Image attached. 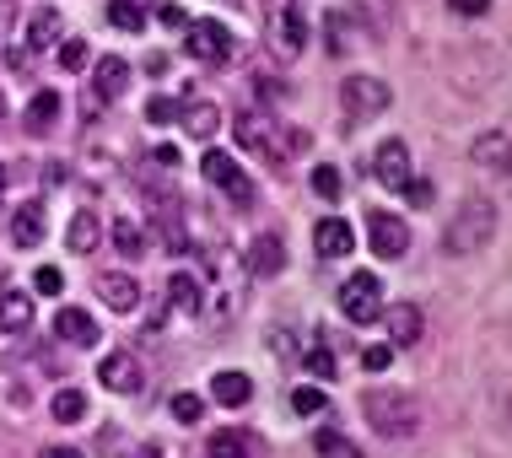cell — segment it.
I'll use <instances>...</instances> for the list:
<instances>
[{
  "instance_id": "cell-1",
  "label": "cell",
  "mask_w": 512,
  "mask_h": 458,
  "mask_svg": "<svg viewBox=\"0 0 512 458\" xmlns=\"http://www.w3.org/2000/svg\"><path fill=\"white\" fill-rule=\"evenodd\" d=\"M496 227H502V211H496L486 194H475V200H464V211L453 216L442 248H448V254H475V248H486L496 238Z\"/></svg>"
},
{
  "instance_id": "cell-2",
  "label": "cell",
  "mask_w": 512,
  "mask_h": 458,
  "mask_svg": "<svg viewBox=\"0 0 512 458\" xmlns=\"http://www.w3.org/2000/svg\"><path fill=\"white\" fill-rule=\"evenodd\" d=\"M232 130H238V146H248L254 157H265L281 168L286 157H292V146H286V135H281V124H275L265 108H243L238 119H232Z\"/></svg>"
},
{
  "instance_id": "cell-3",
  "label": "cell",
  "mask_w": 512,
  "mask_h": 458,
  "mask_svg": "<svg viewBox=\"0 0 512 458\" xmlns=\"http://www.w3.org/2000/svg\"><path fill=\"white\" fill-rule=\"evenodd\" d=\"M415 399L399 394V388H378V394H367V426L383 437H410L415 432Z\"/></svg>"
},
{
  "instance_id": "cell-4",
  "label": "cell",
  "mask_w": 512,
  "mask_h": 458,
  "mask_svg": "<svg viewBox=\"0 0 512 458\" xmlns=\"http://www.w3.org/2000/svg\"><path fill=\"white\" fill-rule=\"evenodd\" d=\"M340 103H345V119H378V114H389V81H378V76H345V87H340Z\"/></svg>"
},
{
  "instance_id": "cell-5",
  "label": "cell",
  "mask_w": 512,
  "mask_h": 458,
  "mask_svg": "<svg viewBox=\"0 0 512 458\" xmlns=\"http://www.w3.org/2000/svg\"><path fill=\"white\" fill-rule=\"evenodd\" d=\"M184 49H189V60H200V65H227L238 44H232L227 22L205 17V22H195V27H184Z\"/></svg>"
},
{
  "instance_id": "cell-6",
  "label": "cell",
  "mask_w": 512,
  "mask_h": 458,
  "mask_svg": "<svg viewBox=\"0 0 512 458\" xmlns=\"http://www.w3.org/2000/svg\"><path fill=\"white\" fill-rule=\"evenodd\" d=\"M340 313L351 318V324H372V318L383 313V281H378V275H345Z\"/></svg>"
},
{
  "instance_id": "cell-7",
  "label": "cell",
  "mask_w": 512,
  "mask_h": 458,
  "mask_svg": "<svg viewBox=\"0 0 512 458\" xmlns=\"http://www.w3.org/2000/svg\"><path fill=\"white\" fill-rule=\"evenodd\" d=\"M367 248L378 259H399L410 248V221H399L394 211H367Z\"/></svg>"
},
{
  "instance_id": "cell-8",
  "label": "cell",
  "mask_w": 512,
  "mask_h": 458,
  "mask_svg": "<svg viewBox=\"0 0 512 458\" xmlns=\"http://www.w3.org/2000/svg\"><path fill=\"white\" fill-rule=\"evenodd\" d=\"M265 44L275 60H297L302 49H308V22L297 17V11H275L265 17Z\"/></svg>"
},
{
  "instance_id": "cell-9",
  "label": "cell",
  "mask_w": 512,
  "mask_h": 458,
  "mask_svg": "<svg viewBox=\"0 0 512 458\" xmlns=\"http://www.w3.org/2000/svg\"><path fill=\"white\" fill-rule=\"evenodd\" d=\"M372 173H378V184L405 189L410 184V146L405 141H383L378 151H372Z\"/></svg>"
},
{
  "instance_id": "cell-10",
  "label": "cell",
  "mask_w": 512,
  "mask_h": 458,
  "mask_svg": "<svg viewBox=\"0 0 512 458\" xmlns=\"http://www.w3.org/2000/svg\"><path fill=\"white\" fill-rule=\"evenodd\" d=\"M98 297L108 302V313H135L141 308V281L124 270H108V275H98Z\"/></svg>"
},
{
  "instance_id": "cell-11",
  "label": "cell",
  "mask_w": 512,
  "mask_h": 458,
  "mask_svg": "<svg viewBox=\"0 0 512 458\" xmlns=\"http://www.w3.org/2000/svg\"><path fill=\"white\" fill-rule=\"evenodd\" d=\"M141 362H135L130 351H114L108 356V362H98V383L103 388H114V394H135V388H141Z\"/></svg>"
},
{
  "instance_id": "cell-12",
  "label": "cell",
  "mask_w": 512,
  "mask_h": 458,
  "mask_svg": "<svg viewBox=\"0 0 512 458\" xmlns=\"http://www.w3.org/2000/svg\"><path fill=\"white\" fill-rule=\"evenodd\" d=\"M54 340L60 345H98V318L87 308H60L54 313Z\"/></svg>"
},
{
  "instance_id": "cell-13",
  "label": "cell",
  "mask_w": 512,
  "mask_h": 458,
  "mask_svg": "<svg viewBox=\"0 0 512 458\" xmlns=\"http://www.w3.org/2000/svg\"><path fill=\"white\" fill-rule=\"evenodd\" d=\"M313 248H318V259H345V254L356 248V232H351V221H340V216L318 221V227H313Z\"/></svg>"
},
{
  "instance_id": "cell-14",
  "label": "cell",
  "mask_w": 512,
  "mask_h": 458,
  "mask_svg": "<svg viewBox=\"0 0 512 458\" xmlns=\"http://www.w3.org/2000/svg\"><path fill=\"white\" fill-rule=\"evenodd\" d=\"M178 124H184L195 141H211L216 124H221V108L211 103V97H184V103H178Z\"/></svg>"
},
{
  "instance_id": "cell-15",
  "label": "cell",
  "mask_w": 512,
  "mask_h": 458,
  "mask_svg": "<svg viewBox=\"0 0 512 458\" xmlns=\"http://www.w3.org/2000/svg\"><path fill=\"white\" fill-rule=\"evenodd\" d=\"M44 232H49L44 200H27L22 211L11 216V243H17V248H38V243H44Z\"/></svg>"
},
{
  "instance_id": "cell-16",
  "label": "cell",
  "mask_w": 512,
  "mask_h": 458,
  "mask_svg": "<svg viewBox=\"0 0 512 458\" xmlns=\"http://www.w3.org/2000/svg\"><path fill=\"white\" fill-rule=\"evenodd\" d=\"M124 87H130V60H124V54H108V60H98V71H92V97L114 103Z\"/></svg>"
},
{
  "instance_id": "cell-17",
  "label": "cell",
  "mask_w": 512,
  "mask_h": 458,
  "mask_svg": "<svg viewBox=\"0 0 512 458\" xmlns=\"http://www.w3.org/2000/svg\"><path fill=\"white\" fill-rule=\"evenodd\" d=\"M281 265H286V243L275 238V232H259L254 248H248V270L254 275H281Z\"/></svg>"
},
{
  "instance_id": "cell-18",
  "label": "cell",
  "mask_w": 512,
  "mask_h": 458,
  "mask_svg": "<svg viewBox=\"0 0 512 458\" xmlns=\"http://www.w3.org/2000/svg\"><path fill=\"white\" fill-rule=\"evenodd\" d=\"M383 324H389V345H415L421 340V308H410V302H399V308L378 313Z\"/></svg>"
},
{
  "instance_id": "cell-19",
  "label": "cell",
  "mask_w": 512,
  "mask_h": 458,
  "mask_svg": "<svg viewBox=\"0 0 512 458\" xmlns=\"http://www.w3.org/2000/svg\"><path fill=\"white\" fill-rule=\"evenodd\" d=\"M60 108H65V97H60V92H33V103H27L22 124H27L33 135H49V130H54V119H60Z\"/></svg>"
},
{
  "instance_id": "cell-20",
  "label": "cell",
  "mask_w": 512,
  "mask_h": 458,
  "mask_svg": "<svg viewBox=\"0 0 512 458\" xmlns=\"http://www.w3.org/2000/svg\"><path fill=\"white\" fill-rule=\"evenodd\" d=\"M211 399L238 410V405L254 399V383H248V372H216V378H211Z\"/></svg>"
},
{
  "instance_id": "cell-21",
  "label": "cell",
  "mask_w": 512,
  "mask_h": 458,
  "mask_svg": "<svg viewBox=\"0 0 512 458\" xmlns=\"http://www.w3.org/2000/svg\"><path fill=\"white\" fill-rule=\"evenodd\" d=\"M33 324V297L27 291H0V329L6 335H22Z\"/></svg>"
},
{
  "instance_id": "cell-22",
  "label": "cell",
  "mask_w": 512,
  "mask_h": 458,
  "mask_svg": "<svg viewBox=\"0 0 512 458\" xmlns=\"http://www.w3.org/2000/svg\"><path fill=\"white\" fill-rule=\"evenodd\" d=\"M98 243H103L98 216H92V211H76V216H71V227H65V248H71V254H92Z\"/></svg>"
},
{
  "instance_id": "cell-23",
  "label": "cell",
  "mask_w": 512,
  "mask_h": 458,
  "mask_svg": "<svg viewBox=\"0 0 512 458\" xmlns=\"http://www.w3.org/2000/svg\"><path fill=\"white\" fill-rule=\"evenodd\" d=\"M49 44H60V11H33V17H27V54H33V49H49Z\"/></svg>"
},
{
  "instance_id": "cell-24",
  "label": "cell",
  "mask_w": 512,
  "mask_h": 458,
  "mask_svg": "<svg viewBox=\"0 0 512 458\" xmlns=\"http://www.w3.org/2000/svg\"><path fill=\"white\" fill-rule=\"evenodd\" d=\"M211 458H259V437L254 432H216Z\"/></svg>"
},
{
  "instance_id": "cell-25",
  "label": "cell",
  "mask_w": 512,
  "mask_h": 458,
  "mask_svg": "<svg viewBox=\"0 0 512 458\" xmlns=\"http://www.w3.org/2000/svg\"><path fill=\"white\" fill-rule=\"evenodd\" d=\"M475 162L480 168H496V173H507V130H486L475 141Z\"/></svg>"
},
{
  "instance_id": "cell-26",
  "label": "cell",
  "mask_w": 512,
  "mask_h": 458,
  "mask_svg": "<svg viewBox=\"0 0 512 458\" xmlns=\"http://www.w3.org/2000/svg\"><path fill=\"white\" fill-rule=\"evenodd\" d=\"M168 297H173V308H178V313H189V318H195V313L205 308V291H200L195 275H173Z\"/></svg>"
},
{
  "instance_id": "cell-27",
  "label": "cell",
  "mask_w": 512,
  "mask_h": 458,
  "mask_svg": "<svg viewBox=\"0 0 512 458\" xmlns=\"http://www.w3.org/2000/svg\"><path fill=\"white\" fill-rule=\"evenodd\" d=\"M356 11H362V22L383 38L394 27V17H399V0H356Z\"/></svg>"
},
{
  "instance_id": "cell-28",
  "label": "cell",
  "mask_w": 512,
  "mask_h": 458,
  "mask_svg": "<svg viewBox=\"0 0 512 458\" xmlns=\"http://www.w3.org/2000/svg\"><path fill=\"white\" fill-rule=\"evenodd\" d=\"M114 248H119L124 259H141V254H146V232H141V221L119 216V221H114Z\"/></svg>"
},
{
  "instance_id": "cell-29",
  "label": "cell",
  "mask_w": 512,
  "mask_h": 458,
  "mask_svg": "<svg viewBox=\"0 0 512 458\" xmlns=\"http://www.w3.org/2000/svg\"><path fill=\"white\" fill-rule=\"evenodd\" d=\"M49 410H54V421H60V426H76L81 415H87V394H81V388H60Z\"/></svg>"
},
{
  "instance_id": "cell-30",
  "label": "cell",
  "mask_w": 512,
  "mask_h": 458,
  "mask_svg": "<svg viewBox=\"0 0 512 458\" xmlns=\"http://www.w3.org/2000/svg\"><path fill=\"white\" fill-rule=\"evenodd\" d=\"M108 22H114L119 33H141V27H146V17H141L135 0H108Z\"/></svg>"
},
{
  "instance_id": "cell-31",
  "label": "cell",
  "mask_w": 512,
  "mask_h": 458,
  "mask_svg": "<svg viewBox=\"0 0 512 458\" xmlns=\"http://www.w3.org/2000/svg\"><path fill=\"white\" fill-rule=\"evenodd\" d=\"M313 448H318V458H367L351 437H340V432H318Z\"/></svg>"
},
{
  "instance_id": "cell-32",
  "label": "cell",
  "mask_w": 512,
  "mask_h": 458,
  "mask_svg": "<svg viewBox=\"0 0 512 458\" xmlns=\"http://www.w3.org/2000/svg\"><path fill=\"white\" fill-rule=\"evenodd\" d=\"M54 65H60V71H81V65H87V38H60V44H54Z\"/></svg>"
},
{
  "instance_id": "cell-33",
  "label": "cell",
  "mask_w": 512,
  "mask_h": 458,
  "mask_svg": "<svg viewBox=\"0 0 512 458\" xmlns=\"http://www.w3.org/2000/svg\"><path fill=\"white\" fill-rule=\"evenodd\" d=\"M200 173L211 178V184H227V178L238 173V162H232L227 151H205V157H200Z\"/></svg>"
},
{
  "instance_id": "cell-34",
  "label": "cell",
  "mask_w": 512,
  "mask_h": 458,
  "mask_svg": "<svg viewBox=\"0 0 512 458\" xmlns=\"http://www.w3.org/2000/svg\"><path fill=\"white\" fill-rule=\"evenodd\" d=\"M302 367H308V372H313V378H324V383H329V378H335V351H329V340H318V345H313V351H308V356H302Z\"/></svg>"
},
{
  "instance_id": "cell-35",
  "label": "cell",
  "mask_w": 512,
  "mask_h": 458,
  "mask_svg": "<svg viewBox=\"0 0 512 458\" xmlns=\"http://www.w3.org/2000/svg\"><path fill=\"white\" fill-rule=\"evenodd\" d=\"M313 194H318V200H340V168H329V162H318V168H313Z\"/></svg>"
},
{
  "instance_id": "cell-36",
  "label": "cell",
  "mask_w": 512,
  "mask_h": 458,
  "mask_svg": "<svg viewBox=\"0 0 512 458\" xmlns=\"http://www.w3.org/2000/svg\"><path fill=\"white\" fill-rule=\"evenodd\" d=\"M178 119V97H168V92H157L146 103V124H173Z\"/></svg>"
},
{
  "instance_id": "cell-37",
  "label": "cell",
  "mask_w": 512,
  "mask_h": 458,
  "mask_svg": "<svg viewBox=\"0 0 512 458\" xmlns=\"http://www.w3.org/2000/svg\"><path fill=\"white\" fill-rule=\"evenodd\" d=\"M200 415H205V399H200V394H173V421L195 426Z\"/></svg>"
},
{
  "instance_id": "cell-38",
  "label": "cell",
  "mask_w": 512,
  "mask_h": 458,
  "mask_svg": "<svg viewBox=\"0 0 512 458\" xmlns=\"http://www.w3.org/2000/svg\"><path fill=\"white\" fill-rule=\"evenodd\" d=\"M324 405H329L324 388H297V394H292V410H297V415H318Z\"/></svg>"
},
{
  "instance_id": "cell-39",
  "label": "cell",
  "mask_w": 512,
  "mask_h": 458,
  "mask_svg": "<svg viewBox=\"0 0 512 458\" xmlns=\"http://www.w3.org/2000/svg\"><path fill=\"white\" fill-rule=\"evenodd\" d=\"M33 286L44 291V297H60V291H65V275L54 270V265H38V270H33Z\"/></svg>"
},
{
  "instance_id": "cell-40",
  "label": "cell",
  "mask_w": 512,
  "mask_h": 458,
  "mask_svg": "<svg viewBox=\"0 0 512 458\" xmlns=\"http://www.w3.org/2000/svg\"><path fill=\"white\" fill-rule=\"evenodd\" d=\"M221 189H227V200H232V205H254V178L232 173V178H227V184H221Z\"/></svg>"
},
{
  "instance_id": "cell-41",
  "label": "cell",
  "mask_w": 512,
  "mask_h": 458,
  "mask_svg": "<svg viewBox=\"0 0 512 458\" xmlns=\"http://www.w3.org/2000/svg\"><path fill=\"white\" fill-rule=\"evenodd\" d=\"M362 367H367V372H389V367H394V345H367V351H362Z\"/></svg>"
},
{
  "instance_id": "cell-42",
  "label": "cell",
  "mask_w": 512,
  "mask_h": 458,
  "mask_svg": "<svg viewBox=\"0 0 512 458\" xmlns=\"http://www.w3.org/2000/svg\"><path fill=\"white\" fill-rule=\"evenodd\" d=\"M399 194H405L410 205H432V200H437V194H432V184H426V178H410V184L399 189Z\"/></svg>"
},
{
  "instance_id": "cell-43",
  "label": "cell",
  "mask_w": 512,
  "mask_h": 458,
  "mask_svg": "<svg viewBox=\"0 0 512 458\" xmlns=\"http://www.w3.org/2000/svg\"><path fill=\"white\" fill-rule=\"evenodd\" d=\"M448 6H453V17H486L491 0H448Z\"/></svg>"
},
{
  "instance_id": "cell-44",
  "label": "cell",
  "mask_w": 512,
  "mask_h": 458,
  "mask_svg": "<svg viewBox=\"0 0 512 458\" xmlns=\"http://www.w3.org/2000/svg\"><path fill=\"white\" fill-rule=\"evenodd\" d=\"M157 22H162V27H189L184 6H162V11H157Z\"/></svg>"
},
{
  "instance_id": "cell-45",
  "label": "cell",
  "mask_w": 512,
  "mask_h": 458,
  "mask_svg": "<svg viewBox=\"0 0 512 458\" xmlns=\"http://www.w3.org/2000/svg\"><path fill=\"white\" fill-rule=\"evenodd\" d=\"M11 22H17V0H0V38H11Z\"/></svg>"
},
{
  "instance_id": "cell-46",
  "label": "cell",
  "mask_w": 512,
  "mask_h": 458,
  "mask_svg": "<svg viewBox=\"0 0 512 458\" xmlns=\"http://www.w3.org/2000/svg\"><path fill=\"white\" fill-rule=\"evenodd\" d=\"M275 11H292V0H265V17H275Z\"/></svg>"
},
{
  "instance_id": "cell-47",
  "label": "cell",
  "mask_w": 512,
  "mask_h": 458,
  "mask_svg": "<svg viewBox=\"0 0 512 458\" xmlns=\"http://www.w3.org/2000/svg\"><path fill=\"white\" fill-rule=\"evenodd\" d=\"M44 458H81L76 448H44Z\"/></svg>"
},
{
  "instance_id": "cell-48",
  "label": "cell",
  "mask_w": 512,
  "mask_h": 458,
  "mask_svg": "<svg viewBox=\"0 0 512 458\" xmlns=\"http://www.w3.org/2000/svg\"><path fill=\"white\" fill-rule=\"evenodd\" d=\"M0 189H6V168H0Z\"/></svg>"
},
{
  "instance_id": "cell-49",
  "label": "cell",
  "mask_w": 512,
  "mask_h": 458,
  "mask_svg": "<svg viewBox=\"0 0 512 458\" xmlns=\"http://www.w3.org/2000/svg\"><path fill=\"white\" fill-rule=\"evenodd\" d=\"M0 119H6V103H0Z\"/></svg>"
}]
</instances>
